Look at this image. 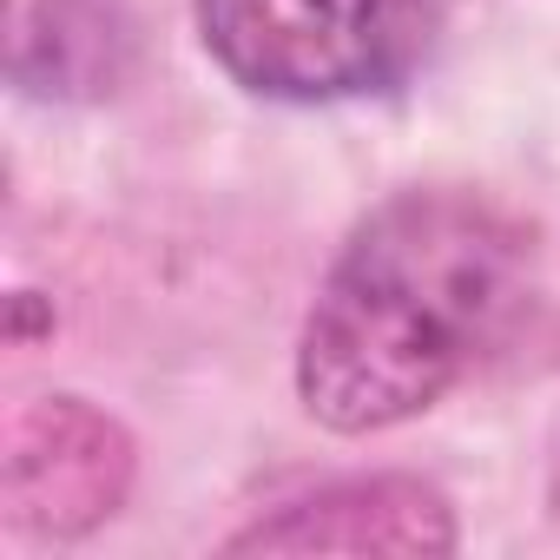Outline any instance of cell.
Segmentation results:
<instances>
[{"label":"cell","instance_id":"cell-1","mask_svg":"<svg viewBox=\"0 0 560 560\" xmlns=\"http://www.w3.org/2000/svg\"><path fill=\"white\" fill-rule=\"evenodd\" d=\"M521 304V237L455 191L383 205L304 317L298 389L337 435H370L442 402Z\"/></svg>","mask_w":560,"mask_h":560},{"label":"cell","instance_id":"cell-2","mask_svg":"<svg viewBox=\"0 0 560 560\" xmlns=\"http://www.w3.org/2000/svg\"><path fill=\"white\" fill-rule=\"evenodd\" d=\"M211 60L291 106H330L402 86L435 40L429 0H198Z\"/></svg>","mask_w":560,"mask_h":560},{"label":"cell","instance_id":"cell-3","mask_svg":"<svg viewBox=\"0 0 560 560\" xmlns=\"http://www.w3.org/2000/svg\"><path fill=\"white\" fill-rule=\"evenodd\" d=\"M237 547L264 553H416V547H448V514L429 488L409 481H370V488H337L324 501L291 508L284 521L250 527Z\"/></svg>","mask_w":560,"mask_h":560}]
</instances>
